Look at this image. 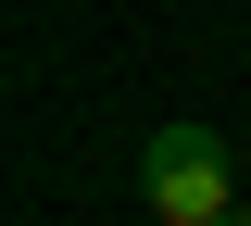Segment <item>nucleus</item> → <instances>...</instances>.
<instances>
[{
    "mask_svg": "<svg viewBox=\"0 0 251 226\" xmlns=\"http://www.w3.org/2000/svg\"><path fill=\"white\" fill-rule=\"evenodd\" d=\"M138 201H151L163 226H226L239 214V163H226L214 126H163L151 151H138Z\"/></svg>",
    "mask_w": 251,
    "mask_h": 226,
    "instance_id": "obj_1",
    "label": "nucleus"
},
{
    "mask_svg": "<svg viewBox=\"0 0 251 226\" xmlns=\"http://www.w3.org/2000/svg\"><path fill=\"white\" fill-rule=\"evenodd\" d=\"M226 226H251V214H226Z\"/></svg>",
    "mask_w": 251,
    "mask_h": 226,
    "instance_id": "obj_2",
    "label": "nucleus"
}]
</instances>
